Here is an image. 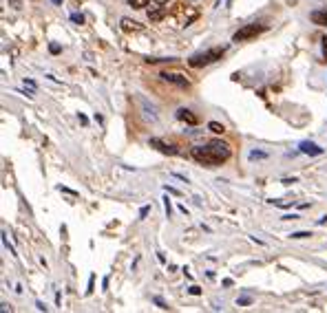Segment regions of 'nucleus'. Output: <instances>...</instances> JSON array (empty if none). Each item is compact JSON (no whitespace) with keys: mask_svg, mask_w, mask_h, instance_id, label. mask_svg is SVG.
I'll return each mask as SVG.
<instances>
[{"mask_svg":"<svg viewBox=\"0 0 327 313\" xmlns=\"http://www.w3.org/2000/svg\"><path fill=\"white\" fill-rule=\"evenodd\" d=\"M150 145H155L157 150H162L164 154H177V152H179L177 145H170V144H166V141H162V139H150Z\"/></svg>","mask_w":327,"mask_h":313,"instance_id":"obj_9","label":"nucleus"},{"mask_svg":"<svg viewBox=\"0 0 327 313\" xmlns=\"http://www.w3.org/2000/svg\"><path fill=\"white\" fill-rule=\"evenodd\" d=\"M51 53H60V47H57V44H51Z\"/></svg>","mask_w":327,"mask_h":313,"instance_id":"obj_27","label":"nucleus"},{"mask_svg":"<svg viewBox=\"0 0 327 313\" xmlns=\"http://www.w3.org/2000/svg\"><path fill=\"white\" fill-rule=\"evenodd\" d=\"M177 119L186 121L188 126H197V123H199V117L192 113V110H188V108H179V110H177Z\"/></svg>","mask_w":327,"mask_h":313,"instance_id":"obj_7","label":"nucleus"},{"mask_svg":"<svg viewBox=\"0 0 327 313\" xmlns=\"http://www.w3.org/2000/svg\"><path fill=\"white\" fill-rule=\"evenodd\" d=\"M71 20L78 22V24H82V22H84V16H82V13H71Z\"/></svg>","mask_w":327,"mask_h":313,"instance_id":"obj_19","label":"nucleus"},{"mask_svg":"<svg viewBox=\"0 0 327 313\" xmlns=\"http://www.w3.org/2000/svg\"><path fill=\"white\" fill-rule=\"evenodd\" d=\"M122 31H126V33H131V31H141V24L135 20H131V18H122Z\"/></svg>","mask_w":327,"mask_h":313,"instance_id":"obj_10","label":"nucleus"},{"mask_svg":"<svg viewBox=\"0 0 327 313\" xmlns=\"http://www.w3.org/2000/svg\"><path fill=\"white\" fill-rule=\"evenodd\" d=\"M268 29L265 24H243L241 29L237 31V33L232 35V42H245V40H252V38H256V35H261L263 31Z\"/></svg>","mask_w":327,"mask_h":313,"instance_id":"obj_4","label":"nucleus"},{"mask_svg":"<svg viewBox=\"0 0 327 313\" xmlns=\"http://www.w3.org/2000/svg\"><path fill=\"white\" fill-rule=\"evenodd\" d=\"M164 16H168V9H166V7H157V9H155V11H150V13H148V18H150V20H153V22L162 20Z\"/></svg>","mask_w":327,"mask_h":313,"instance_id":"obj_12","label":"nucleus"},{"mask_svg":"<svg viewBox=\"0 0 327 313\" xmlns=\"http://www.w3.org/2000/svg\"><path fill=\"white\" fill-rule=\"evenodd\" d=\"M309 20L318 26H327V9H314L309 13Z\"/></svg>","mask_w":327,"mask_h":313,"instance_id":"obj_8","label":"nucleus"},{"mask_svg":"<svg viewBox=\"0 0 327 313\" xmlns=\"http://www.w3.org/2000/svg\"><path fill=\"white\" fill-rule=\"evenodd\" d=\"M139 104H141V108H144L146 117H148V119H153V121H157V110H155V106H153V104L148 106V101H146L144 97H139Z\"/></svg>","mask_w":327,"mask_h":313,"instance_id":"obj_11","label":"nucleus"},{"mask_svg":"<svg viewBox=\"0 0 327 313\" xmlns=\"http://www.w3.org/2000/svg\"><path fill=\"white\" fill-rule=\"evenodd\" d=\"M208 130H212L215 135H223L225 126H223V123H219V121H210V123H208Z\"/></svg>","mask_w":327,"mask_h":313,"instance_id":"obj_13","label":"nucleus"},{"mask_svg":"<svg viewBox=\"0 0 327 313\" xmlns=\"http://www.w3.org/2000/svg\"><path fill=\"white\" fill-rule=\"evenodd\" d=\"M265 157H268V154L261 152V150H252L250 152V159H265Z\"/></svg>","mask_w":327,"mask_h":313,"instance_id":"obj_15","label":"nucleus"},{"mask_svg":"<svg viewBox=\"0 0 327 313\" xmlns=\"http://www.w3.org/2000/svg\"><path fill=\"white\" fill-rule=\"evenodd\" d=\"M164 210H166V214L170 216V201H168V198H166V201H164Z\"/></svg>","mask_w":327,"mask_h":313,"instance_id":"obj_20","label":"nucleus"},{"mask_svg":"<svg viewBox=\"0 0 327 313\" xmlns=\"http://www.w3.org/2000/svg\"><path fill=\"white\" fill-rule=\"evenodd\" d=\"M223 53H225L223 47H212L203 53H194L192 57H188V66H192V69H201V66H208V64H212V62L221 60Z\"/></svg>","mask_w":327,"mask_h":313,"instance_id":"obj_3","label":"nucleus"},{"mask_svg":"<svg viewBox=\"0 0 327 313\" xmlns=\"http://www.w3.org/2000/svg\"><path fill=\"white\" fill-rule=\"evenodd\" d=\"M155 7H164V4H168V0H153Z\"/></svg>","mask_w":327,"mask_h":313,"instance_id":"obj_21","label":"nucleus"},{"mask_svg":"<svg viewBox=\"0 0 327 313\" xmlns=\"http://www.w3.org/2000/svg\"><path fill=\"white\" fill-rule=\"evenodd\" d=\"M190 293H192V295H199L201 291H199V287H190Z\"/></svg>","mask_w":327,"mask_h":313,"instance_id":"obj_25","label":"nucleus"},{"mask_svg":"<svg viewBox=\"0 0 327 313\" xmlns=\"http://www.w3.org/2000/svg\"><path fill=\"white\" fill-rule=\"evenodd\" d=\"M190 154H192L194 161L203 163V166L208 168H215V166H221V163H225L230 159V154H232V150H230V145L225 144V141H208L206 145H194L192 150H190Z\"/></svg>","mask_w":327,"mask_h":313,"instance_id":"obj_1","label":"nucleus"},{"mask_svg":"<svg viewBox=\"0 0 327 313\" xmlns=\"http://www.w3.org/2000/svg\"><path fill=\"white\" fill-rule=\"evenodd\" d=\"M296 218H299L296 214H287V216H283V220H296Z\"/></svg>","mask_w":327,"mask_h":313,"instance_id":"obj_22","label":"nucleus"},{"mask_svg":"<svg viewBox=\"0 0 327 313\" xmlns=\"http://www.w3.org/2000/svg\"><path fill=\"white\" fill-rule=\"evenodd\" d=\"M164 190H166V192H170V194H179V190H175V188H168V185H166V188H164Z\"/></svg>","mask_w":327,"mask_h":313,"instance_id":"obj_26","label":"nucleus"},{"mask_svg":"<svg viewBox=\"0 0 327 313\" xmlns=\"http://www.w3.org/2000/svg\"><path fill=\"white\" fill-rule=\"evenodd\" d=\"M51 2H53V4H62V0H51Z\"/></svg>","mask_w":327,"mask_h":313,"instance_id":"obj_29","label":"nucleus"},{"mask_svg":"<svg viewBox=\"0 0 327 313\" xmlns=\"http://www.w3.org/2000/svg\"><path fill=\"white\" fill-rule=\"evenodd\" d=\"M148 210H150V207H148V205H146V207H141V212H139V216H141V218H144V216H146V214H148Z\"/></svg>","mask_w":327,"mask_h":313,"instance_id":"obj_24","label":"nucleus"},{"mask_svg":"<svg viewBox=\"0 0 327 313\" xmlns=\"http://www.w3.org/2000/svg\"><path fill=\"white\" fill-rule=\"evenodd\" d=\"M321 42H323V60L321 62H327V35L321 40Z\"/></svg>","mask_w":327,"mask_h":313,"instance_id":"obj_17","label":"nucleus"},{"mask_svg":"<svg viewBox=\"0 0 327 313\" xmlns=\"http://www.w3.org/2000/svg\"><path fill=\"white\" fill-rule=\"evenodd\" d=\"M252 302V298H250V295H243V298H239L237 300V304H239V307H245V304H250Z\"/></svg>","mask_w":327,"mask_h":313,"instance_id":"obj_16","label":"nucleus"},{"mask_svg":"<svg viewBox=\"0 0 327 313\" xmlns=\"http://www.w3.org/2000/svg\"><path fill=\"white\" fill-rule=\"evenodd\" d=\"M223 2L225 0H217V7H223Z\"/></svg>","mask_w":327,"mask_h":313,"instance_id":"obj_28","label":"nucleus"},{"mask_svg":"<svg viewBox=\"0 0 327 313\" xmlns=\"http://www.w3.org/2000/svg\"><path fill=\"white\" fill-rule=\"evenodd\" d=\"M148 2H150V0H128V4H131L133 9H144Z\"/></svg>","mask_w":327,"mask_h":313,"instance_id":"obj_14","label":"nucleus"},{"mask_svg":"<svg viewBox=\"0 0 327 313\" xmlns=\"http://www.w3.org/2000/svg\"><path fill=\"white\" fill-rule=\"evenodd\" d=\"M155 302H157V304H159V309H168V307H166V304H164V300H162V298H155Z\"/></svg>","mask_w":327,"mask_h":313,"instance_id":"obj_23","label":"nucleus"},{"mask_svg":"<svg viewBox=\"0 0 327 313\" xmlns=\"http://www.w3.org/2000/svg\"><path fill=\"white\" fill-rule=\"evenodd\" d=\"M168 18H170V22L175 26H188V24H192L194 20L199 18V11L194 7H190V4H184V2H179V4H175L172 7V11L168 13Z\"/></svg>","mask_w":327,"mask_h":313,"instance_id":"obj_2","label":"nucleus"},{"mask_svg":"<svg viewBox=\"0 0 327 313\" xmlns=\"http://www.w3.org/2000/svg\"><path fill=\"white\" fill-rule=\"evenodd\" d=\"M290 236L292 238H309L312 234H309V232H294V234H290Z\"/></svg>","mask_w":327,"mask_h":313,"instance_id":"obj_18","label":"nucleus"},{"mask_svg":"<svg viewBox=\"0 0 327 313\" xmlns=\"http://www.w3.org/2000/svg\"><path fill=\"white\" fill-rule=\"evenodd\" d=\"M159 77H162L164 82H170V84H175V86H179V88H190V79L186 77V75H181V73H175V71H162Z\"/></svg>","mask_w":327,"mask_h":313,"instance_id":"obj_5","label":"nucleus"},{"mask_svg":"<svg viewBox=\"0 0 327 313\" xmlns=\"http://www.w3.org/2000/svg\"><path fill=\"white\" fill-rule=\"evenodd\" d=\"M299 150H300L303 154H309V157H318V154H323V152H325V150H323L321 145L312 144V141H300Z\"/></svg>","mask_w":327,"mask_h":313,"instance_id":"obj_6","label":"nucleus"}]
</instances>
